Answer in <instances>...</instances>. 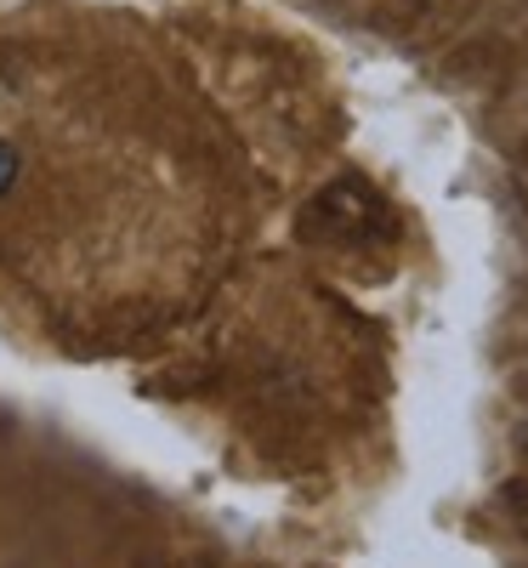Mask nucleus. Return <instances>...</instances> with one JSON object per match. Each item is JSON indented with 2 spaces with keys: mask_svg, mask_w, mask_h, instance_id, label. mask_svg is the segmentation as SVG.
I'll return each mask as SVG.
<instances>
[{
  "mask_svg": "<svg viewBox=\"0 0 528 568\" xmlns=\"http://www.w3.org/2000/svg\"><path fill=\"white\" fill-rule=\"evenodd\" d=\"M18 171H23L18 149H12V142H0V194H12V182H18Z\"/></svg>",
  "mask_w": 528,
  "mask_h": 568,
  "instance_id": "nucleus-1",
  "label": "nucleus"
}]
</instances>
